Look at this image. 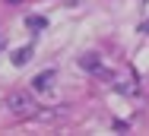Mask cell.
I'll list each match as a JSON object with an SVG mask.
<instances>
[{"label":"cell","instance_id":"obj_1","mask_svg":"<svg viewBox=\"0 0 149 136\" xmlns=\"http://www.w3.org/2000/svg\"><path fill=\"white\" fill-rule=\"evenodd\" d=\"M6 108H10L13 117H32L35 114V98H32L29 92H13L6 98Z\"/></svg>","mask_w":149,"mask_h":136},{"label":"cell","instance_id":"obj_2","mask_svg":"<svg viewBox=\"0 0 149 136\" xmlns=\"http://www.w3.org/2000/svg\"><path fill=\"white\" fill-rule=\"evenodd\" d=\"M54 76H57V70H51V67H48V70H41V73L32 79V89H35V92H48V89L54 85Z\"/></svg>","mask_w":149,"mask_h":136},{"label":"cell","instance_id":"obj_3","mask_svg":"<svg viewBox=\"0 0 149 136\" xmlns=\"http://www.w3.org/2000/svg\"><path fill=\"white\" fill-rule=\"evenodd\" d=\"M79 67L89 70V73H98V70H102V57L95 54V51H86V54L79 57Z\"/></svg>","mask_w":149,"mask_h":136},{"label":"cell","instance_id":"obj_4","mask_svg":"<svg viewBox=\"0 0 149 136\" xmlns=\"http://www.w3.org/2000/svg\"><path fill=\"white\" fill-rule=\"evenodd\" d=\"M10 60H13V67H26V63L32 60V44H26V48H16Z\"/></svg>","mask_w":149,"mask_h":136},{"label":"cell","instance_id":"obj_5","mask_svg":"<svg viewBox=\"0 0 149 136\" xmlns=\"http://www.w3.org/2000/svg\"><path fill=\"white\" fill-rule=\"evenodd\" d=\"M26 26H29L32 32H41V28H48V19H45V16H26Z\"/></svg>","mask_w":149,"mask_h":136},{"label":"cell","instance_id":"obj_6","mask_svg":"<svg viewBox=\"0 0 149 136\" xmlns=\"http://www.w3.org/2000/svg\"><path fill=\"white\" fill-rule=\"evenodd\" d=\"M118 92H127V95H140V85H133V79H127V82H120V85H118Z\"/></svg>","mask_w":149,"mask_h":136},{"label":"cell","instance_id":"obj_7","mask_svg":"<svg viewBox=\"0 0 149 136\" xmlns=\"http://www.w3.org/2000/svg\"><path fill=\"white\" fill-rule=\"evenodd\" d=\"M140 32H146V35H149V19H146V22H143V28H140Z\"/></svg>","mask_w":149,"mask_h":136},{"label":"cell","instance_id":"obj_8","mask_svg":"<svg viewBox=\"0 0 149 136\" xmlns=\"http://www.w3.org/2000/svg\"><path fill=\"white\" fill-rule=\"evenodd\" d=\"M0 44H3V38H0Z\"/></svg>","mask_w":149,"mask_h":136}]
</instances>
